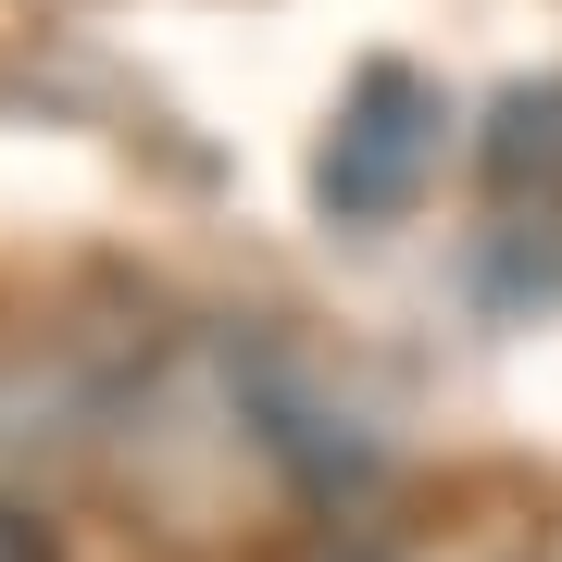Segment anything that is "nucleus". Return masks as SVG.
Returning <instances> with one entry per match:
<instances>
[{
    "label": "nucleus",
    "mask_w": 562,
    "mask_h": 562,
    "mask_svg": "<svg viewBox=\"0 0 562 562\" xmlns=\"http://www.w3.org/2000/svg\"><path fill=\"white\" fill-rule=\"evenodd\" d=\"M0 562H38V538H25V525H13V513H0Z\"/></svg>",
    "instance_id": "f03ea898"
},
{
    "label": "nucleus",
    "mask_w": 562,
    "mask_h": 562,
    "mask_svg": "<svg viewBox=\"0 0 562 562\" xmlns=\"http://www.w3.org/2000/svg\"><path fill=\"white\" fill-rule=\"evenodd\" d=\"M425 162H438V101H425L413 76H375L350 101L338 150H325V201H338V213H401Z\"/></svg>",
    "instance_id": "f257e3e1"
}]
</instances>
